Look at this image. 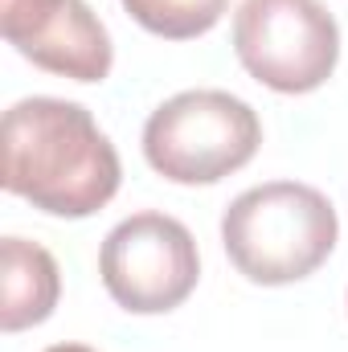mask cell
<instances>
[{"label": "cell", "mask_w": 348, "mask_h": 352, "mask_svg": "<svg viewBox=\"0 0 348 352\" xmlns=\"http://www.w3.org/2000/svg\"><path fill=\"white\" fill-rule=\"evenodd\" d=\"M62 299V270L54 254L25 238L0 242V328L25 332L54 316Z\"/></svg>", "instance_id": "obj_7"}, {"label": "cell", "mask_w": 348, "mask_h": 352, "mask_svg": "<svg viewBox=\"0 0 348 352\" xmlns=\"http://www.w3.org/2000/svg\"><path fill=\"white\" fill-rule=\"evenodd\" d=\"M98 274L107 295L131 316H164L180 307L201 278V254L184 221L168 213L123 217L98 250Z\"/></svg>", "instance_id": "obj_5"}, {"label": "cell", "mask_w": 348, "mask_h": 352, "mask_svg": "<svg viewBox=\"0 0 348 352\" xmlns=\"http://www.w3.org/2000/svg\"><path fill=\"white\" fill-rule=\"evenodd\" d=\"M4 168L12 197L50 217H90L119 192V152L83 102L33 94L4 111Z\"/></svg>", "instance_id": "obj_1"}, {"label": "cell", "mask_w": 348, "mask_h": 352, "mask_svg": "<svg viewBox=\"0 0 348 352\" xmlns=\"http://www.w3.org/2000/svg\"><path fill=\"white\" fill-rule=\"evenodd\" d=\"M45 352H94V349H87V344H54V349H45Z\"/></svg>", "instance_id": "obj_9"}, {"label": "cell", "mask_w": 348, "mask_h": 352, "mask_svg": "<svg viewBox=\"0 0 348 352\" xmlns=\"http://www.w3.org/2000/svg\"><path fill=\"white\" fill-rule=\"evenodd\" d=\"M262 123L230 90H180L144 123V156L173 184H217L254 160Z\"/></svg>", "instance_id": "obj_3"}, {"label": "cell", "mask_w": 348, "mask_h": 352, "mask_svg": "<svg viewBox=\"0 0 348 352\" xmlns=\"http://www.w3.org/2000/svg\"><path fill=\"white\" fill-rule=\"evenodd\" d=\"M340 238L332 201L299 180H266L230 201L221 246L238 274L259 287H287L328 263Z\"/></svg>", "instance_id": "obj_2"}, {"label": "cell", "mask_w": 348, "mask_h": 352, "mask_svg": "<svg viewBox=\"0 0 348 352\" xmlns=\"http://www.w3.org/2000/svg\"><path fill=\"white\" fill-rule=\"evenodd\" d=\"M234 54L262 87L312 94L340 62V25L320 0H242L234 12Z\"/></svg>", "instance_id": "obj_4"}, {"label": "cell", "mask_w": 348, "mask_h": 352, "mask_svg": "<svg viewBox=\"0 0 348 352\" xmlns=\"http://www.w3.org/2000/svg\"><path fill=\"white\" fill-rule=\"evenodd\" d=\"M230 0H123V8L131 12V21L156 37L168 41H188L209 33Z\"/></svg>", "instance_id": "obj_8"}, {"label": "cell", "mask_w": 348, "mask_h": 352, "mask_svg": "<svg viewBox=\"0 0 348 352\" xmlns=\"http://www.w3.org/2000/svg\"><path fill=\"white\" fill-rule=\"evenodd\" d=\"M0 33L21 58L74 82H102L115 66L111 33L87 0H0Z\"/></svg>", "instance_id": "obj_6"}]
</instances>
